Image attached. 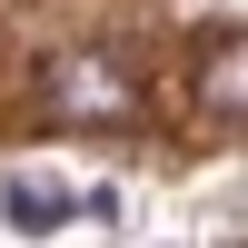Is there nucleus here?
<instances>
[{
  "label": "nucleus",
  "instance_id": "obj_1",
  "mask_svg": "<svg viewBox=\"0 0 248 248\" xmlns=\"http://www.w3.org/2000/svg\"><path fill=\"white\" fill-rule=\"evenodd\" d=\"M50 109H60V119H129L139 90H129V79H109L99 60H70V70H50Z\"/></svg>",
  "mask_w": 248,
  "mask_h": 248
},
{
  "label": "nucleus",
  "instance_id": "obj_2",
  "mask_svg": "<svg viewBox=\"0 0 248 248\" xmlns=\"http://www.w3.org/2000/svg\"><path fill=\"white\" fill-rule=\"evenodd\" d=\"M209 99H218L229 119H248V40H238V50H218V70H209Z\"/></svg>",
  "mask_w": 248,
  "mask_h": 248
}]
</instances>
